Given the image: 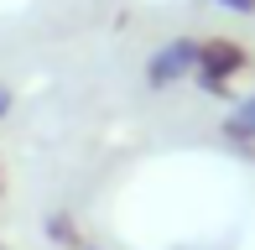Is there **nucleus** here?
I'll use <instances>...</instances> for the list:
<instances>
[{"label": "nucleus", "instance_id": "1", "mask_svg": "<svg viewBox=\"0 0 255 250\" xmlns=\"http://www.w3.org/2000/svg\"><path fill=\"white\" fill-rule=\"evenodd\" d=\"M245 47L240 42H229V37H214V42H198V84L208 89V94H224L229 89V78L235 73H245Z\"/></svg>", "mask_w": 255, "mask_h": 250}, {"label": "nucleus", "instance_id": "2", "mask_svg": "<svg viewBox=\"0 0 255 250\" xmlns=\"http://www.w3.org/2000/svg\"><path fill=\"white\" fill-rule=\"evenodd\" d=\"M193 68H198V37H172V42H161V47L151 52L146 84L151 89H172V84H182Z\"/></svg>", "mask_w": 255, "mask_h": 250}, {"label": "nucleus", "instance_id": "5", "mask_svg": "<svg viewBox=\"0 0 255 250\" xmlns=\"http://www.w3.org/2000/svg\"><path fill=\"white\" fill-rule=\"evenodd\" d=\"M10 105H16V94H10V89H5V84H0V120H5V115H10Z\"/></svg>", "mask_w": 255, "mask_h": 250}, {"label": "nucleus", "instance_id": "3", "mask_svg": "<svg viewBox=\"0 0 255 250\" xmlns=\"http://www.w3.org/2000/svg\"><path fill=\"white\" fill-rule=\"evenodd\" d=\"M224 130H229V135H240V141H255V94H250V99H240V110L224 120Z\"/></svg>", "mask_w": 255, "mask_h": 250}, {"label": "nucleus", "instance_id": "4", "mask_svg": "<svg viewBox=\"0 0 255 250\" xmlns=\"http://www.w3.org/2000/svg\"><path fill=\"white\" fill-rule=\"evenodd\" d=\"M219 10H235V16H255V0H214Z\"/></svg>", "mask_w": 255, "mask_h": 250}]
</instances>
